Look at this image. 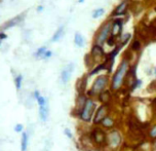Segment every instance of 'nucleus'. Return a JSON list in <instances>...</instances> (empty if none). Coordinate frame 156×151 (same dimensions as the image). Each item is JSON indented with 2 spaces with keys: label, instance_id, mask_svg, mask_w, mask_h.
I'll use <instances>...</instances> for the list:
<instances>
[{
  "label": "nucleus",
  "instance_id": "1",
  "mask_svg": "<svg viewBox=\"0 0 156 151\" xmlns=\"http://www.w3.org/2000/svg\"><path fill=\"white\" fill-rule=\"evenodd\" d=\"M129 61H127L126 59H123L112 78V88L113 89H118L120 88L122 82H123L125 74H126V72L129 71Z\"/></svg>",
  "mask_w": 156,
  "mask_h": 151
},
{
  "label": "nucleus",
  "instance_id": "2",
  "mask_svg": "<svg viewBox=\"0 0 156 151\" xmlns=\"http://www.w3.org/2000/svg\"><path fill=\"white\" fill-rule=\"evenodd\" d=\"M111 31H112V22L108 21L106 22L105 25H103L102 28L98 32L96 38V42H97L96 44L101 45V44L106 42L108 37H109V35L111 34Z\"/></svg>",
  "mask_w": 156,
  "mask_h": 151
},
{
  "label": "nucleus",
  "instance_id": "3",
  "mask_svg": "<svg viewBox=\"0 0 156 151\" xmlns=\"http://www.w3.org/2000/svg\"><path fill=\"white\" fill-rule=\"evenodd\" d=\"M94 108H96V103L90 99L86 100L85 106H84V108H83L81 114H80L81 119L84 120V121H90L94 112Z\"/></svg>",
  "mask_w": 156,
  "mask_h": 151
},
{
  "label": "nucleus",
  "instance_id": "4",
  "mask_svg": "<svg viewBox=\"0 0 156 151\" xmlns=\"http://www.w3.org/2000/svg\"><path fill=\"white\" fill-rule=\"evenodd\" d=\"M108 84V77L105 75H101L96 79V81L94 82V85L91 88L90 93L91 94H100L103 92V89L106 88V85Z\"/></svg>",
  "mask_w": 156,
  "mask_h": 151
},
{
  "label": "nucleus",
  "instance_id": "5",
  "mask_svg": "<svg viewBox=\"0 0 156 151\" xmlns=\"http://www.w3.org/2000/svg\"><path fill=\"white\" fill-rule=\"evenodd\" d=\"M73 70H74V64L73 63H70L68 66H66L65 68L63 69L62 73H61V78H62L63 83H67L69 81Z\"/></svg>",
  "mask_w": 156,
  "mask_h": 151
},
{
  "label": "nucleus",
  "instance_id": "6",
  "mask_svg": "<svg viewBox=\"0 0 156 151\" xmlns=\"http://www.w3.org/2000/svg\"><path fill=\"white\" fill-rule=\"evenodd\" d=\"M25 18V15H19L15 16L13 19L9 20V21H7L6 23H5L3 26H2V31H4V29L6 30L8 28L10 27H13V26H16V25H19L20 23H22L23 22V20Z\"/></svg>",
  "mask_w": 156,
  "mask_h": 151
},
{
  "label": "nucleus",
  "instance_id": "7",
  "mask_svg": "<svg viewBox=\"0 0 156 151\" xmlns=\"http://www.w3.org/2000/svg\"><path fill=\"white\" fill-rule=\"evenodd\" d=\"M122 25H123V20L122 19H116L112 22V31L111 35L116 36L117 34H120L122 30Z\"/></svg>",
  "mask_w": 156,
  "mask_h": 151
},
{
  "label": "nucleus",
  "instance_id": "8",
  "mask_svg": "<svg viewBox=\"0 0 156 151\" xmlns=\"http://www.w3.org/2000/svg\"><path fill=\"white\" fill-rule=\"evenodd\" d=\"M108 113V107L107 106H102L100 109H98L97 113H96V117H94V122H100V121H103V119L106 118V115Z\"/></svg>",
  "mask_w": 156,
  "mask_h": 151
},
{
  "label": "nucleus",
  "instance_id": "9",
  "mask_svg": "<svg viewBox=\"0 0 156 151\" xmlns=\"http://www.w3.org/2000/svg\"><path fill=\"white\" fill-rule=\"evenodd\" d=\"M104 49H102V46L99 45V44H94L93 49H91V57H93L94 60L101 59L104 57Z\"/></svg>",
  "mask_w": 156,
  "mask_h": 151
},
{
  "label": "nucleus",
  "instance_id": "10",
  "mask_svg": "<svg viewBox=\"0 0 156 151\" xmlns=\"http://www.w3.org/2000/svg\"><path fill=\"white\" fill-rule=\"evenodd\" d=\"M121 142V137L118 132H112L109 136V143L112 147H117Z\"/></svg>",
  "mask_w": 156,
  "mask_h": 151
},
{
  "label": "nucleus",
  "instance_id": "11",
  "mask_svg": "<svg viewBox=\"0 0 156 151\" xmlns=\"http://www.w3.org/2000/svg\"><path fill=\"white\" fill-rule=\"evenodd\" d=\"M126 9H127V0H124V1H122L121 3L115 8V10L113 12L112 16H122V15H124V13H126Z\"/></svg>",
  "mask_w": 156,
  "mask_h": 151
},
{
  "label": "nucleus",
  "instance_id": "12",
  "mask_svg": "<svg viewBox=\"0 0 156 151\" xmlns=\"http://www.w3.org/2000/svg\"><path fill=\"white\" fill-rule=\"evenodd\" d=\"M48 103H45L42 106H39V115H40V118L42 121H46L47 117H48Z\"/></svg>",
  "mask_w": 156,
  "mask_h": 151
},
{
  "label": "nucleus",
  "instance_id": "13",
  "mask_svg": "<svg viewBox=\"0 0 156 151\" xmlns=\"http://www.w3.org/2000/svg\"><path fill=\"white\" fill-rule=\"evenodd\" d=\"M74 43L76 44L78 47H83L84 46V38H83V36L80 34L79 32H76L75 33V36H74Z\"/></svg>",
  "mask_w": 156,
  "mask_h": 151
},
{
  "label": "nucleus",
  "instance_id": "14",
  "mask_svg": "<svg viewBox=\"0 0 156 151\" xmlns=\"http://www.w3.org/2000/svg\"><path fill=\"white\" fill-rule=\"evenodd\" d=\"M28 139H29L28 134L27 133H22V139H21V149H22V151H26L27 150Z\"/></svg>",
  "mask_w": 156,
  "mask_h": 151
},
{
  "label": "nucleus",
  "instance_id": "15",
  "mask_svg": "<svg viewBox=\"0 0 156 151\" xmlns=\"http://www.w3.org/2000/svg\"><path fill=\"white\" fill-rule=\"evenodd\" d=\"M63 34H64V26H61V27L57 30V31H55V33L54 34V36H52L51 42H57L58 39H60V38L63 36Z\"/></svg>",
  "mask_w": 156,
  "mask_h": 151
},
{
  "label": "nucleus",
  "instance_id": "16",
  "mask_svg": "<svg viewBox=\"0 0 156 151\" xmlns=\"http://www.w3.org/2000/svg\"><path fill=\"white\" fill-rule=\"evenodd\" d=\"M94 141L97 142V143H102V142H104L105 140V135L104 133L101 132V131H96V132L94 133Z\"/></svg>",
  "mask_w": 156,
  "mask_h": 151
},
{
  "label": "nucleus",
  "instance_id": "17",
  "mask_svg": "<svg viewBox=\"0 0 156 151\" xmlns=\"http://www.w3.org/2000/svg\"><path fill=\"white\" fill-rule=\"evenodd\" d=\"M102 124L104 127L106 128H111V127H113V124H114V121H113V119L112 118H110V117H106V118L103 119V121H102Z\"/></svg>",
  "mask_w": 156,
  "mask_h": 151
},
{
  "label": "nucleus",
  "instance_id": "18",
  "mask_svg": "<svg viewBox=\"0 0 156 151\" xmlns=\"http://www.w3.org/2000/svg\"><path fill=\"white\" fill-rule=\"evenodd\" d=\"M46 52H47V49H46V47H45V46L40 47V49H38V50L36 52L35 57H36V58H42V57H43V55L45 54Z\"/></svg>",
  "mask_w": 156,
  "mask_h": 151
},
{
  "label": "nucleus",
  "instance_id": "19",
  "mask_svg": "<svg viewBox=\"0 0 156 151\" xmlns=\"http://www.w3.org/2000/svg\"><path fill=\"white\" fill-rule=\"evenodd\" d=\"M104 8H98V9H96L94 12L93 13V18L94 19H97V18H100L103 13H104Z\"/></svg>",
  "mask_w": 156,
  "mask_h": 151
},
{
  "label": "nucleus",
  "instance_id": "20",
  "mask_svg": "<svg viewBox=\"0 0 156 151\" xmlns=\"http://www.w3.org/2000/svg\"><path fill=\"white\" fill-rule=\"evenodd\" d=\"M130 36H132V35H130V34H129V33H125V34H123V35H122V36H121V37H120V41H121V45H124V44H125V43H126V42H127V41H129V40Z\"/></svg>",
  "mask_w": 156,
  "mask_h": 151
},
{
  "label": "nucleus",
  "instance_id": "21",
  "mask_svg": "<svg viewBox=\"0 0 156 151\" xmlns=\"http://www.w3.org/2000/svg\"><path fill=\"white\" fill-rule=\"evenodd\" d=\"M130 47H132L133 50H136V52H138V50H140V49H141V42L136 39V40L132 43V46H130Z\"/></svg>",
  "mask_w": 156,
  "mask_h": 151
},
{
  "label": "nucleus",
  "instance_id": "22",
  "mask_svg": "<svg viewBox=\"0 0 156 151\" xmlns=\"http://www.w3.org/2000/svg\"><path fill=\"white\" fill-rule=\"evenodd\" d=\"M115 41H116V39H115V36H112V35H110L109 37H108L107 39V41H106V43L108 44L109 46H113V45H115Z\"/></svg>",
  "mask_w": 156,
  "mask_h": 151
},
{
  "label": "nucleus",
  "instance_id": "23",
  "mask_svg": "<svg viewBox=\"0 0 156 151\" xmlns=\"http://www.w3.org/2000/svg\"><path fill=\"white\" fill-rule=\"evenodd\" d=\"M22 80H23V76H22V75H19V76H16V77L15 81H16V89H20V88H21Z\"/></svg>",
  "mask_w": 156,
  "mask_h": 151
},
{
  "label": "nucleus",
  "instance_id": "24",
  "mask_svg": "<svg viewBox=\"0 0 156 151\" xmlns=\"http://www.w3.org/2000/svg\"><path fill=\"white\" fill-rule=\"evenodd\" d=\"M102 96H104V98H101L102 102H107V101H109L110 95L108 92H104V93H102Z\"/></svg>",
  "mask_w": 156,
  "mask_h": 151
},
{
  "label": "nucleus",
  "instance_id": "25",
  "mask_svg": "<svg viewBox=\"0 0 156 151\" xmlns=\"http://www.w3.org/2000/svg\"><path fill=\"white\" fill-rule=\"evenodd\" d=\"M37 102H38V104H39V106H42V105H44L45 103L47 102V100L45 99L44 97H39L38 99H37Z\"/></svg>",
  "mask_w": 156,
  "mask_h": 151
},
{
  "label": "nucleus",
  "instance_id": "26",
  "mask_svg": "<svg viewBox=\"0 0 156 151\" xmlns=\"http://www.w3.org/2000/svg\"><path fill=\"white\" fill-rule=\"evenodd\" d=\"M149 135H150V137H151V138L156 139V125H154V127L152 128V130L150 131Z\"/></svg>",
  "mask_w": 156,
  "mask_h": 151
},
{
  "label": "nucleus",
  "instance_id": "27",
  "mask_svg": "<svg viewBox=\"0 0 156 151\" xmlns=\"http://www.w3.org/2000/svg\"><path fill=\"white\" fill-rule=\"evenodd\" d=\"M141 83H142V81H141L140 79H136V80H135V82H133V88H132V89H135V88H140V86H141Z\"/></svg>",
  "mask_w": 156,
  "mask_h": 151
},
{
  "label": "nucleus",
  "instance_id": "28",
  "mask_svg": "<svg viewBox=\"0 0 156 151\" xmlns=\"http://www.w3.org/2000/svg\"><path fill=\"white\" fill-rule=\"evenodd\" d=\"M22 131H23V124H16L15 127V132L16 133H22Z\"/></svg>",
  "mask_w": 156,
  "mask_h": 151
},
{
  "label": "nucleus",
  "instance_id": "29",
  "mask_svg": "<svg viewBox=\"0 0 156 151\" xmlns=\"http://www.w3.org/2000/svg\"><path fill=\"white\" fill-rule=\"evenodd\" d=\"M64 133H65V135L68 137V138H70V139H72L73 138V135H72V132L69 128H65V131H64Z\"/></svg>",
  "mask_w": 156,
  "mask_h": 151
},
{
  "label": "nucleus",
  "instance_id": "30",
  "mask_svg": "<svg viewBox=\"0 0 156 151\" xmlns=\"http://www.w3.org/2000/svg\"><path fill=\"white\" fill-rule=\"evenodd\" d=\"M51 55H52V52H51V50H47L45 54L43 55L42 59H48V58H51Z\"/></svg>",
  "mask_w": 156,
  "mask_h": 151
},
{
  "label": "nucleus",
  "instance_id": "31",
  "mask_svg": "<svg viewBox=\"0 0 156 151\" xmlns=\"http://www.w3.org/2000/svg\"><path fill=\"white\" fill-rule=\"evenodd\" d=\"M153 112H154V114L156 115V98L154 99V101H153Z\"/></svg>",
  "mask_w": 156,
  "mask_h": 151
},
{
  "label": "nucleus",
  "instance_id": "32",
  "mask_svg": "<svg viewBox=\"0 0 156 151\" xmlns=\"http://www.w3.org/2000/svg\"><path fill=\"white\" fill-rule=\"evenodd\" d=\"M0 38H1V40H4V39L7 38V35L4 34L3 32H1V34H0Z\"/></svg>",
  "mask_w": 156,
  "mask_h": 151
},
{
  "label": "nucleus",
  "instance_id": "33",
  "mask_svg": "<svg viewBox=\"0 0 156 151\" xmlns=\"http://www.w3.org/2000/svg\"><path fill=\"white\" fill-rule=\"evenodd\" d=\"M34 97H35V99L37 100L39 97H40V94H39V92L38 91H35V93H34Z\"/></svg>",
  "mask_w": 156,
  "mask_h": 151
},
{
  "label": "nucleus",
  "instance_id": "34",
  "mask_svg": "<svg viewBox=\"0 0 156 151\" xmlns=\"http://www.w3.org/2000/svg\"><path fill=\"white\" fill-rule=\"evenodd\" d=\"M42 9H43V6H39V7H37V12H41Z\"/></svg>",
  "mask_w": 156,
  "mask_h": 151
},
{
  "label": "nucleus",
  "instance_id": "35",
  "mask_svg": "<svg viewBox=\"0 0 156 151\" xmlns=\"http://www.w3.org/2000/svg\"><path fill=\"white\" fill-rule=\"evenodd\" d=\"M83 1H84V0H79V2H80V3H82Z\"/></svg>",
  "mask_w": 156,
  "mask_h": 151
},
{
  "label": "nucleus",
  "instance_id": "36",
  "mask_svg": "<svg viewBox=\"0 0 156 151\" xmlns=\"http://www.w3.org/2000/svg\"><path fill=\"white\" fill-rule=\"evenodd\" d=\"M154 12H155V13H156V6H155V7H154Z\"/></svg>",
  "mask_w": 156,
  "mask_h": 151
},
{
  "label": "nucleus",
  "instance_id": "37",
  "mask_svg": "<svg viewBox=\"0 0 156 151\" xmlns=\"http://www.w3.org/2000/svg\"><path fill=\"white\" fill-rule=\"evenodd\" d=\"M154 73H155V75H156V68H155V70H154Z\"/></svg>",
  "mask_w": 156,
  "mask_h": 151
}]
</instances>
